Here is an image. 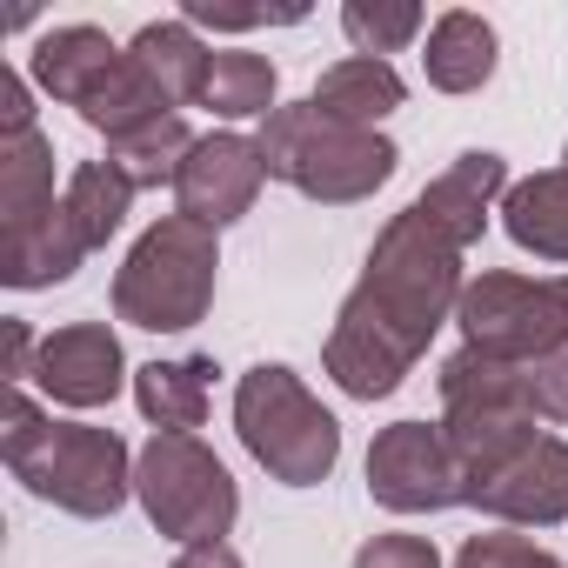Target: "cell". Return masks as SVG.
Masks as SVG:
<instances>
[{
  "instance_id": "4fadbf2b",
  "label": "cell",
  "mask_w": 568,
  "mask_h": 568,
  "mask_svg": "<svg viewBox=\"0 0 568 568\" xmlns=\"http://www.w3.org/2000/svg\"><path fill=\"white\" fill-rule=\"evenodd\" d=\"M515 181H508V161L501 154H488V148H468V154H455L422 194H415V214H428L462 254L488 234V214H501V194H508Z\"/></svg>"
},
{
  "instance_id": "ba28073f",
  "label": "cell",
  "mask_w": 568,
  "mask_h": 568,
  "mask_svg": "<svg viewBox=\"0 0 568 568\" xmlns=\"http://www.w3.org/2000/svg\"><path fill=\"white\" fill-rule=\"evenodd\" d=\"M462 348L535 368L548 355L568 348V274H508V267H481L462 308H455Z\"/></svg>"
},
{
  "instance_id": "277c9868",
  "label": "cell",
  "mask_w": 568,
  "mask_h": 568,
  "mask_svg": "<svg viewBox=\"0 0 568 568\" xmlns=\"http://www.w3.org/2000/svg\"><path fill=\"white\" fill-rule=\"evenodd\" d=\"M221 288V241L187 214H161L114 267V315L148 335H187Z\"/></svg>"
},
{
  "instance_id": "3957f363",
  "label": "cell",
  "mask_w": 568,
  "mask_h": 568,
  "mask_svg": "<svg viewBox=\"0 0 568 568\" xmlns=\"http://www.w3.org/2000/svg\"><path fill=\"white\" fill-rule=\"evenodd\" d=\"M254 141H261L267 181H288L295 194H308V201H322V207H355V201H368L375 187H388L395 168H402V148H395L382 128L328 121L315 101L274 108Z\"/></svg>"
},
{
  "instance_id": "ac0fdd59",
  "label": "cell",
  "mask_w": 568,
  "mask_h": 568,
  "mask_svg": "<svg viewBox=\"0 0 568 568\" xmlns=\"http://www.w3.org/2000/svg\"><path fill=\"white\" fill-rule=\"evenodd\" d=\"M501 234L521 254L568 267V168H541V174L515 181L501 194Z\"/></svg>"
},
{
  "instance_id": "8fae6325",
  "label": "cell",
  "mask_w": 568,
  "mask_h": 568,
  "mask_svg": "<svg viewBox=\"0 0 568 568\" xmlns=\"http://www.w3.org/2000/svg\"><path fill=\"white\" fill-rule=\"evenodd\" d=\"M34 382L48 402L61 408H108L128 382V355H121V335L108 322H68L54 335H41V355H34Z\"/></svg>"
},
{
  "instance_id": "603a6c76",
  "label": "cell",
  "mask_w": 568,
  "mask_h": 568,
  "mask_svg": "<svg viewBox=\"0 0 568 568\" xmlns=\"http://www.w3.org/2000/svg\"><path fill=\"white\" fill-rule=\"evenodd\" d=\"M201 108L221 114V121H267V114L281 108V74H274V61H267V54H247V48L214 54Z\"/></svg>"
},
{
  "instance_id": "f1b7e54d",
  "label": "cell",
  "mask_w": 568,
  "mask_h": 568,
  "mask_svg": "<svg viewBox=\"0 0 568 568\" xmlns=\"http://www.w3.org/2000/svg\"><path fill=\"white\" fill-rule=\"evenodd\" d=\"M528 408L535 422H568V348L528 368Z\"/></svg>"
},
{
  "instance_id": "9c48e42d",
  "label": "cell",
  "mask_w": 568,
  "mask_h": 568,
  "mask_svg": "<svg viewBox=\"0 0 568 568\" xmlns=\"http://www.w3.org/2000/svg\"><path fill=\"white\" fill-rule=\"evenodd\" d=\"M368 495L388 515H442L468 501V475L442 422H388L368 442Z\"/></svg>"
},
{
  "instance_id": "ffe728a7",
  "label": "cell",
  "mask_w": 568,
  "mask_h": 568,
  "mask_svg": "<svg viewBox=\"0 0 568 568\" xmlns=\"http://www.w3.org/2000/svg\"><path fill=\"white\" fill-rule=\"evenodd\" d=\"M128 54L154 74V88H161L174 108H201V94H207V68H214V48H207L187 21H148V28L128 41Z\"/></svg>"
},
{
  "instance_id": "cb8c5ba5",
  "label": "cell",
  "mask_w": 568,
  "mask_h": 568,
  "mask_svg": "<svg viewBox=\"0 0 568 568\" xmlns=\"http://www.w3.org/2000/svg\"><path fill=\"white\" fill-rule=\"evenodd\" d=\"M194 141H201V134H194L181 114H161V121H148V128L108 141V161L134 181V194H141V187H174V181H181V161L194 154Z\"/></svg>"
},
{
  "instance_id": "9a60e30c",
  "label": "cell",
  "mask_w": 568,
  "mask_h": 568,
  "mask_svg": "<svg viewBox=\"0 0 568 568\" xmlns=\"http://www.w3.org/2000/svg\"><path fill=\"white\" fill-rule=\"evenodd\" d=\"M495 61H501V41H495V28H488L475 8L435 14L428 54H422V74H428L435 94H481V88L495 81Z\"/></svg>"
},
{
  "instance_id": "5bb4252c",
  "label": "cell",
  "mask_w": 568,
  "mask_h": 568,
  "mask_svg": "<svg viewBox=\"0 0 568 568\" xmlns=\"http://www.w3.org/2000/svg\"><path fill=\"white\" fill-rule=\"evenodd\" d=\"M81 261H88V241H81L68 201L48 207V214L28 221V227H0V281H8V288H21V295L61 288V281H74Z\"/></svg>"
},
{
  "instance_id": "7402d4cb",
  "label": "cell",
  "mask_w": 568,
  "mask_h": 568,
  "mask_svg": "<svg viewBox=\"0 0 568 568\" xmlns=\"http://www.w3.org/2000/svg\"><path fill=\"white\" fill-rule=\"evenodd\" d=\"M94 134H108V141H121V134H134V128H148V121H161V114H181L161 88H154V74L134 61V54H121L108 74H101V88L74 108Z\"/></svg>"
},
{
  "instance_id": "f546056e",
  "label": "cell",
  "mask_w": 568,
  "mask_h": 568,
  "mask_svg": "<svg viewBox=\"0 0 568 568\" xmlns=\"http://www.w3.org/2000/svg\"><path fill=\"white\" fill-rule=\"evenodd\" d=\"M181 21H187V28H227V34H247V28H267V21H302V8L267 14V8H214V0H187Z\"/></svg>"
},
{
  "instance_id": "7c38bea8",
  "label": "cell",
  "mask_w": 568,
  "mask_h": 568,
  "mask_svg": "<svg viewBox=\"0 0 568 568\" xmlns=\"http://www.w3.org/2000/svg\"><path fill=\"white\" fill-rule=\"evenodd\" d=\"M468 508L508 521V528H555L568 521V442L541 435L528 442L508 468H495L488 481L468 488Z\"/></svg>"
},
{
  "instance_id": "52a82bcc",
  "label": "cell",
  "mask_w": 568,
  "mask_h": 568,
  "mask_svg": "<svg viewBox=\"0 0 568 568\" xmlns=\"http://www.w3.org/2000/svg\"><path fill=\"white\" fill-rule=\"evenodd\" d=\"M134 501L154 521V535H168L181 548L227 541V528L241 515V488L201 435H154L134 455Z\"/></svg>"
},
{
  "instance_id": "44dd1931",
  "label": "cell",
  "mask_w": 568,
  "mask_h": 568,
  "mask_svg": "<svg viewBox=\"0 0 568 568\" xmlns=\"http://www.w3.org/2000/svg\"><path fill=\"white\" fill-rule=\"evenodd\" d=\"M48 207H61V194H54V141L41 128L0 134V227H28Z\"/></svg>"
},
{
  "instance_id": "6da1fadb",
  "label": "cell",
  "mask_w": 568,
  "mask_h": 568,
  "mask_svg": "<svg viewBox=\"0 0 568 568\" xmlns=\"http://www.w3.org/2000/svg\"><path fill=\"white\" fill-rule=\"evenodd\" d=\"M462 247L415 214V201L375 234L368 267L348 288L328 342H322V368L342 395L355 402H382L408 382V368L428 355V342L442 335V322H455L462 308Z\"/></svg>"
},
{
  "instance_id": "4316f807",
  "label": "cell",
  "mask_w": 568,
  "mask_h": 568,
  "mask_svg": "<svg viewBox=\"0 0 568 568\" xmlns=\"http://www.w3.org/2000/svg\"><path fill=\"white\" fill-rule=\"evenodd\" d=\"M455 568H568V561L535 548V541H521V535H468Z\"/></svg>"
},
{
  "instance_id": "d6986e66",
  "label": "cell",
  "mask_w": 568,
  "mask_h": 568,
  "mask_svg": "<svg viewBox=\"0 0 568 568\" xmlns=\"http://www.w3.org/2000/svg\"><path fill=\"white\" fill-rule=\"evenodd\" d=\"M328 121H348V128H382L402 101H408V81L395 74V61H368V54H348L335 68H322L315 94H308Z\"/></svg>"
},
{
  "instance_id": "83f0119b",
  "label": "cell",
  "mask_w": 568,
  "mask_h": 568,
  "mask_svg": "<svg viewBox=\"0 0 568 568\" xmlns=\"http://www.w3.org/2000/svg\"><path fill=\"white\" fill-rule=\"evenodd\" d=\"M355 568H442V548L428 535H375L355 548Z\"/></svg>"
},
{
  "instance_id": "2e32d148",
  "label": "cell",
  "mask_w": 568,
  "mask_h": 568,
  "mask_svg": "<svg viewBox=\"0 0 568 568\" xmlns=\"http://www.w3.org/2000/svg\"><path fill=\"white\" fill-rule=\"evenodd\" d=\"M121 54H128V48H114V41H108L101 28H88V21L48 28V34L34 41V88H41L48 101H61V108H81Z\"/></svg>"
},
{
  "instance_id": "d4e9b609",
  "label": "cell",
  "mask_w": 568,
  "mask_h": 568,
  "mask_svg": "<svg viewBox=\"0 0 568 568\" xmlns=\"http://www.w3.org/2000/svg\"><path fill=\"white\" fill-rule=\"evenodd\" d=\"M61 201H68V214H74L88 254H94V247H108V241L121 234V221H128V207H134V181H128L114 161H81V168L68 174Z\"/></svg>"
},
{
  "instance_id": "30bf717a",
  "label": "cell",
  "mask_w": 568,
  "mask_h": 568,
  "mask_svg": "<svg viewBox=\"0 0 568 568\" xmlns=\"http://www.w3.org/2000/svg\"><path fill=\"white\" fill-rule=\"evenodd\" d=\"M267 187V161H261V141L254 134H201L194 154L181 161V181H174V214L201 221V227H234Z\"/></svg>"
},
{
  "instance_id": "1f68e13d",
  "label": "cell",
  "mask_w": 568,
  "mask_h": 568,
  "mask_svg": "<svg viewBox=\"0 0 568 568\" xmlns=\"http://www.w3.org/2000/svg\"><path fill=\"white\" fill-rule=\"evenodd\" d=\"M168 568H247V561H241L227 541H201V548H181Z\"/></svg>"
},
{
  "instance_id": "484cf974",
  "label": "cell",
  "mask_w": 568,
  "mask_h": 568,
  "mask_svg": "<svg viewBox=\"0 0 568 568\" xmlns=\"http://www.w3.org/2000/svg\"><path fill=\"white\" fill-rule=\"evenodd\" d=\"M422 28H428V14L415 8V0H348V8H342V34H348L355 54H368V61L402 54Z\"/></svg>"
},
{
  "instance_id": "d6a6232c",
  "label": "cell",
  "mask_w": 568,
  "mask_h": 568,
  "mask_svg": "<svg viewBox=\"0 0 568 568\" xmlns=\"http://www.w3.org/2000/svg\"><path fill=\"white\" fill-rule=\"evenodd\" d=\"M561 168H568V148H561Z\"/></svg>"
},
{
  "instance_id": "8992f818",
  "label": "cell",
  "mask_w": 568,
  "mask_h": 568,
  "mask_svg": "<svg viewBox=\"0 0 568 568\" xmlns=\"http://www.w3.org/2000/svg\"><path fill=\"white\" fill-rule=\"evenodd\" d=\"M435 388H442V435H448L468 488L488 481L495 468H508L528 442H541L535 408H528V368L475 355V348H455L442 362Z\"/></svg>"
},
{
  "instance_id": "e0dca14e",
  "label": "cell",
  "mask_w": 568,
  "mask_h": 568,
  "mask_svg": "<svg viewBox=\"0 0 568 568\" xmlns=\"http://www.w3.org/2000/svg\"><path fill=\"white\" fill-rule=\"evenodd\" d=\"M214 362L181 355V362H148L134 368V408L154 422V435H194L214 408Z\"/></svg>"
},
{
  "instance_id": "5b68a950",
  "label": "cell",
  "mask_w": 568,
  "mask_h": 568,
  "mask_svg": "<svg viewBox=\"0 0 568 568\" xmlns=\"http://www.w3.org/2000/svg\"><path fill=\"white\" fill-rule=\"evenodd\" d=\"M234 435L281 488H322L342 462V422L281 362H254L234 382Z\"/></svg>"
},
{
  "instance_id": "7a4b0ae2",
  "label": "cell",
  "mask_w": 568,
  "mask_h": 568,
  "mask_svg": "<svg viewBox=\"0 0 568 568\" xmlns=\"http://www.w3.org/2000/svg\"><path fill=\"white\" fill-rule=\"evenodd\" d=\"M0 462L34 501L81 521H108L134 495L128 442L94 422H54L28 388H8L0 402Z\"/></svg>"
},
{
  "instance_id": "4dcf8cb0",
  "label": "cell",
  "mask_w": 568,
  "mask_h": 568,
  "mask_svg": "<svg viewBox=\"0 0 568 568\" xmlns=\"http://www.w3.org/2000/svg\"><path fill=\"white\" fill-rule=\"evenodd\" d=\"M34 128V94H28V74L0 68V134H28Z\"/></svg>"
}]
</instances>
